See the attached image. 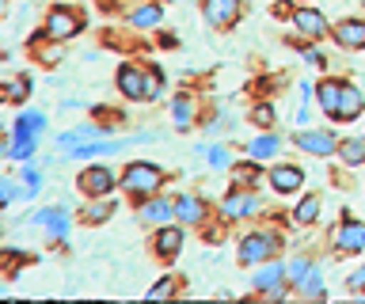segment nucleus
Returning a JSON list of instances; mask_svg holds the SVG:
<instances>
[{"mask_svg": "<svg viewBox=\"0 0 365 304\" xmlns=\"http://www.w3.org/2000/svg\"><path fill=\"white\" fill-rule=\"evenodd\" d=\"M164 183V175H160V167L145 164V160H133L130 167L122 172V187L130 190V194H153V190Z\"/></svg>", "mask_w": 365, "mask_h": 304, "instance_id": "nucleus-1", "label": "nucleus"}, {"mask_svg": "<svg viewBox=\"0 0 365 304\" xmlns=\"http://www.w3.org/2000/svg\"><path fill=\"white\" fill-rule=\"evenodd\" d=\"M285 281L297 285L304 293V297H324V285H319V270L312 263H304V258H293L289 266H285Z\"/></svg>", "mask_w": 365, "mask_h": 304, "instance_id": "nucleus-2", "label": "nucleus"}, {"mask_svg": "<svg viewBox=\"0 0 365 304\" xmlns=\"http://www.w3.org/2000/svg\"><path fill=\"white\" fill-rule=\"evenodd\" d=\"M274 247H278V236H270V232H251L240 240V263L244 266H255L262 263V258H270L274 255Z\"/></svg>", "mask_w": 365, "mask_h": 304, "instance_id": "nucleus-3", "label": "nucleus"}, {"mask_svg": "<svg viewBox=\"0 0 365 304\" xmlns=\"http://www.w3.org/2000/svg\"><path fill=\"white\" fill-rule=\"evenodd\" d=\"M80 27H84V19H80L76 12H68V8H53L50 16H46V38H73L80 35Z\"/></svg>", "mask_w": 365, "mask_h": 304, "instance_id": "nucleus-4", "label": "nucleus"}, {"mask_svg": "<svg viewBox=\"0 0 365 304\" xmlns=\"http://www.w3.org/2000/svg\"><path fill=\"white\" fill-rule=\"evenodd\" d=\"M297 145H301L304 152H312V156H331L339 149L335 133H327V130H301L297 133Z\"/></svg>", "mask_w": 365, "mask_h": 304, "instance_id": "nucleus-5", "label": "nucleus"}, {"mask_svg": "<svg viewBox=\"0 0 365 304\" xmlns=\"http://www.w3.org/2000/svg\"><path fill=\"white\" fill-rule=\"evenodd\" d=\"M76 187L84 190V194H91V198H103V194L114 190V175L107 172V167H88V172L76 179Z\"/></svg>", "mask_w": 365, "mask_h": 304, "instance_id": "nucleus-6", "label": "nucleus"}, {"mask_svg": "<svg viewBox=\"0 0 365 304\" xmlns=\"http://www.w3.org/2000/svg\"><path fill=\"white\" fill-rule=\"evenodd\" d=\"M240 19V0H205V23L232 27Z\"/></svg>", "mask_w": 365, "mask_h": 304, "instance_id": "nucleus-7", "label": "nucleus"}, {"mask_svg": "<svg viewBox=\"0 0 365 304\" xmlns=\"http://www.w3.org/2000/svg\"><path fill=\"white\" fill-rule=\"evenodd\" d=\"M335 247H342V251H365V224L346 217L335 229Z\"/></svg>", "mask_w": 365, "mask_h": 304, "instance_id": "nucleus-8", "label": "nucleus"}, {"mask_svg": "<svg viewBox=\"0 0 365 304\" xmlns=\"http://www.w3.org/2000/svg\"><path fill=\"white\" fill-rule=\"evenodd\" d=\"M259 209V201L251 198V194H244V190H232L225 201H221V217L225 221H240V217H251V213Z\"/></svg>", "mask_w": 365, "mask_h": 304, "instance_id": "nucleus-9", "label": "nucleus"}, {"mask_svg": "<svg viewBox=\"0 0 365 304\" xmlns=\"http://www.w3.org/2000/svg\"><path fill=\"white\" fill-rule=\"evenodd\" d=\"M270 183L282 194H293V190L304 187V172L301 167H289V164H278V167H270Z\"/></svg>", "mask_w": 365, "mask_h": 304, "instance_id": "nucleus-10", "label": "nucleus"}, {"mask_svg": "<svg viewBox=\"0 0 365 304\" xmlns=\"http://www.w3.org/2000/svg\"><path fill=\"white\" fill-rule=\"evenodd\" d=\"M31 221H34V224H42V229L50 232L53 240H65V232H68V213H65V209H57V206L42 209V213H34Z\"/></svg>", "mask_w": 365, "mask_h": 304, "instance_id": "nucleus-11", "label": "nucleus"}, {"mask_svg": "<svg viewBox=\"0 0 365 304\" xmlns=\"http://www.w3.org/2000/svg\"><path fill=\"white\" fill-rule=\"evenodd\" d=\"M335 42L346 50H365V23L361 19H342L335 27Z\"/></svg>", "mask_w": 365, "mask_h": 304, "instance_id": "nucleus-12", "label": "nucleus"}, {"mask_svg": "<svg viewBox=\"0 0 365 304\" xmlns=\"http://www.w3.org/2000/svg\"><path fill=\"white\" fill-rule=\"evenodd\" d=\"M293 23L297 31H304L308 38H327V19L316 12V8H301V12H293Z\"/></svg>", "mask_w": 365, "mask_h": 304, "instance_id": "nucleus-13", "label": "nucleus"}, {"mask_svg": "<svg viewBox=\"0 0 365 304\" xmlns=\"http://www.w3.org/2000/svg\"><path fill=\"white\" fill-rule=\"evenodd\" d=\"M251 281H255V289H259V293H274V297H282L285 266H282V263H267V266H262V270H259V274L251 278Z\"/></svg>", "mask_w": 365, "mask_h": 304, "instance_id": "nucleus-14", "label": "nucleus"}, {"mask_svg": "<svg viewBox=\"0 0 365 304\" xmlns=\"http://www.w3.org/2000/svg\"><path fill=\"white\" fill-rule=\"evenodd\" d=\"M118 88H122V95H130V99H148V76H141L133 65L118 69Z\"/></svg>", "mask_w": 365, "mask_h": 304, "instance_id": "nucleus-15", "label": "nucleus"}, {"mask_svg": "<svg viewBox=\"0 0 365 304\" xmlns=\"http://www.w3.org/2000/svg\"><path fill=\"white\" fill-rule=\"evenodd\" d=\"M175 213V201H164V198H153L145 201L141 209H137V217H141L145 224H168V217Z\"/></svg>", "mask_w": 365, "mask_h": 304, "instance_id": "nucleus-16", "label": "nucleus"}, {"mask_svg": "<svg viewBox=\"0 0 365 304\" xmlns=\"http://www.w3.org/2000/svg\"><path fill=\"white\" fill-rule=\"evenodd\" d=\"M316 99H319V107H324V115L331 118H339V99H342V80H324L316 88Z\"/></svg>", "mask_w": 365, "mask_h": 304, "instance_id": "nucleus-17", "label": "nucleus"}, {"mask_svg": "<svg viewBox=\"0 0 365 304\" xmlns=\"http://www.w3.org/2000/svg\"><path fill=\"white\" fill-rule=\"evenodd\" d=\"M361 107H365V95L358 92V88L342 84V99H339V118H342V122L358 118V115H361Z\"/></svg>", "mask_w": 365, "mask_h": 304, "instance_id": "nucleus-18", "label": "nucleus"}, {"mask_svg": "<svg viewBox=\"0 0 365 304\" xmlns=\"http://www.w3.org/2000/svg\"><path fill=\"white\" fill-rule=\"evenodd\" d=\"M46 126V115L42 110H31V115H19V122L11 126V137H38Z\"/></svg>", "mask_w": 365, "mask_h": 304, "instance_id": "nucleus-19", "label": "nucleus"}, {"mask_svg": "<svg viewBox=\"0 0 365 304\" xmlns=\"http://www.w3.org/2000/svg\"><path fill=\"white\" fill-rule=\"evenodd\" d=\"M179 247H182V232L179 229H160L156 232V251L164 255V258H175Z\"/></svg>", "mask_w": 365, "mask_h": 304, "instance_id": "nucleus-20", "label": "nucleus"}, {"mask_svg": "<svg viewBox=\"0 0 365 304\" xmlns=\"http://www.w3.org/2000/svg\"><path fill=\"white\" fill-rule=\"evenodd\" d=\"M282 149V141L274 137V133H262V137H255L247 145V152H251V160H267V156H274Z\"/></svg>", "mask_w": 365, "mask_h": 304, "instance_id": "nucleus-21", "label": "nucleus"}, {"mask_svg": "<svg viewBox=\"0 0 365 304\" xmlns=\"http://www.w3.org/2000/svg\"><path fill=\"white\" fill-rule=\"evenodd\" d=\"M175 213H179L182 221H190V224H194V221H202V217H205V206H202V201L194 198V194H182V198L175 201Z\"/></svg>", "mask_w": 365, "mask_h": 304, "instance_id": "nucleus-22", "label": "nucleus"}, {"mask_svg": "<svg viewBox=\"0 0 365 304\" xmlns=\"http://www.w3.org/2000/svg\"><path fill=\"white\" fill-rule=\"evenodd\" d=\"M339 156H342L346 164H365V137L339 141Z\"/></svg>", "mask_w": 365, "mask_h": 304, "instance_id": "nucleus-23", "label": "nucleus"}, {"mask_svg": "<svg viewBox=\"0 0 365 304\" xmlns=\"http://www.w3.org/2000/svg\"><path fill=\"white\" fill-rule=\"evenodd\" d=\"M160 19H164V8H160V4H145V8H137V12L130 16V23L133 27H156Z\"/></svg>", "mask_w": 365, "mask_h": 304, "instance_id": "nucleus-24", "label": "nucleus"}, {"mask_svg": "<svg viewBox=\"0 0 365 304\" xmlns=\"http://www.w3.org/2000/svg\"><path fill=\"white\" fill-rule=\"evenodd\" d=\"M103 130H107V126H80V130H73V133H61V145H65V149H76V145L99 137Z\"/></svg>", "mask_w": 365, "mask_h": 304, "instance_id": "nucleus-25", "label": "nucleus"}, {"mask_svg": "<svg viewBox=\"0 0 365 304\" xmlns=\"http://www.w3.org/2000/svg\"><path fill=\"white\" fill-rule=\"evenodd\" d=\"M4 92H8V99H11V103H23V99L31 95V80H27V76H11Z\"/></svg>", "mask_w": 365, "mask_h": 304, "instance_id": "nucleus-26", "label": "nucleus"}, {"mask_svg": "<svg viewBox=\"0 0 365 304\" xmlns=\"http://www.w3.org/2000/svg\"><path fill=\"white\" fill-rule=\"evenodd\" d=\"M8 156L11 160H27V156H34V137H11Z\"/></svg>", "mask_w": 365, "mask_h": 304, "instance_id": "nucleus-27", "label": "nucleus"}, {"mask_svg": "<svg viewBox=\"0 0 365 304\" xmlns=\"http://www.w3.org/2000/svg\"><path fill=\"white\" fill-rule=\"evenodd\" d=\"M316 213H319V198H316V194H308V198L301 201V206H297L293 217L301 221V224H312V221H316Z\"/></svg>", "mask_w": 365, "mask_h": 304, "instance_id": "nucleus-28", "label": "nucleus"}, {"mask_svg": "<svg viewBox=\"0 0 365 304\" xmlns=\"http://www.w3.org/2000/svg\"><path fill=\"white\" fill-rule=\"evenodd\" d=\"M107 217H110V201H88V209H84L88 224H103Z\"/></svg>", "mask_w": 365, "mask_h": 304, "instance_id": "nucleus-29", "label": "nucleus"}, {"mask_svg": "<svg viewBox=\"0 0 365 304\" xmlns=\"http://www.w3.org/2000/svg\"><path fill=\"white\" fill-rule=\"evenodd\" d=\"M171 115H175L179 130H187V126H190V118H194V107H190V99H175V103H171Z\"/></svg>", "mask_w": 365, "mask_h": 304, "instance_id": "nucleus-30", "label": "nucleus"}, {"mask_svg": "<svg viewBox=\"0 0 365 304\" xmlns=\"http://www.w3.org/2000/svg\"><path fill=\"white\" fill-rule=\"evenodd\" d=\"M232 179H236L240 187H251L259 179V167L255 164H240V167H232Z\"/></svg>", "mask_w": 365, "mask_h": 304, "instance_id": "nucleus-31", "label": "nucleus"}, {"mask_svg": "<svg viewBox=\"0 0 365 304\" xmlns=\"http://www.w3.org/2000/svg\"><path fill=\"white\" fill-rule=\"evenodd\" d=\"M175 285H179V278H164V281H156L153 289H148V300H160V297H171L175 293Z\"/></svg>", "mask_w": 365, "mask_h": 304, "instance_id": "nucleus-32", "label": "nucleus"}, {"mask_svg": "<svg viewBox=\"0 0 365 304\" xmlns=\"http://www.w3.org/2000/svg\"><path fill=\"white\" fill-rule=\"evenodd\" d=\"M202 156L210 160V167H228V152L221 149V145H213V149H202Z\"/></svg>", "mask_w": 365, "mask_h": 304, "instance_id": "nucleus-33", "label": "nucleus"}, {"mask_svg": "<svg viewBox=\"0 0 365 304\" xmlns=\"http://www.w3.org/2000/svg\"><path fill=\"white\" fill-rule=\"evenodd\" d=\"M38 183H42V175L34 172V167H23V194H34Z\"/></svg>", "mask_w": 365, "mask_h": 304, "instance_id": "nucleus-34", "label": "nucleus"}, {"mask_svg": "<svg viewBox=\"0 0 365 304\" xmlns=\"http://www.w3.org/2000/svg\"><path fill=\"white\" fill-rule=\"evenodd\" d=\"M251 122H255V126H270V122H274V107H267V103L255 107V110H251Z\"/></svg>", "mask_w": 365, "mask_h": 304, "instance_id": "nucleus-35", "label": "nucleus"}, {"mask_svg": "<svg viewBox=\"0 0 365 304\" xmlns=\"http://www.w3.org/2000/svg\"><path fill=\"white\" fill-rule=\"evenodd\" d=\"M346 289H350V293H361V289H365V266H358V270L346 278Z\"/></svg>", "mask_w": 365, "mask_h": 304, "instance_id": "nucleus-36", "label": "nucleus"}, {"mask_svg": "<svg viewBox=\"0 0 365 304\" xmlns=\"http://www.w3.org/2000/svg\"><path fill=\"white\" fill-rule=\"evenodd\" d=\"M0 198H4V201H16V198H19L16 179H4V183H0Z\"/></svg>", "mask_w": 365, "mask_h": 304, "instance_id": "nucleus-37", "label": "nucleus"}, {"mask_svg": "<svg viewBox=\"0 0 365 304\" xmlns=\"http://www.w3.org/2000/svg\"><path fill=\"white\" fill-rule=\"evenodd\" d=\"M304 58H308V61H312V65H316V69H324V58H319V53H316V50H304Z\"/></svg>", "mask_w": 365, "mask_h": 304, "instance_id": "nucleus-38", "label": "nucleus"}]
</instances>
